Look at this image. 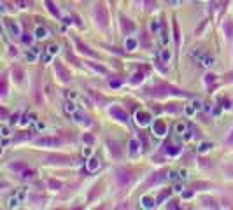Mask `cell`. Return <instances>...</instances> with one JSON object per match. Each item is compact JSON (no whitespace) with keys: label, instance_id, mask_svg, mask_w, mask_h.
<instances>
[{"label":"cell","instance_id":"32","mask_svg":"<svg viewBox=\"0 0 233 210\" xmlns=\"http://www.w3.org/2000/svg\"><path fill=\"white\" fill-rule=\"evenodd\" d=\"M90 67H91L93 70L100 72V74H107V68H105V67H102V65H95V63H90Z\"/></svg>","mask_w":233,"mask_h":210},{"label":"cell","instance_id":"47","mask_svg":"<svg viewBox=\"0 0 233 210\" xmlns=\"http://www.w3.org/2000/svg\"><path fill=\"white\" fill-rule=\"evenodd\" d=\"M194 110H196V109H194L193 105H191V107H186V114H188V116H193Z\"/></svg>","mask_w":233,"mask_h":210},{"label":"cell","instance_id":"33","mask_svg":"<svg viewBox=\"0 0 233 210\" xmlns=\"http://www.w3.org/2000/svg\"><path fill=\"white\" fill-rule=\"evenodd\" d=\"M170 58H172V54H170V51H168V49H163V51H161V60H163L165 63H168V61H170Z\"/></svg>","mask_w":233,"mask_h":210},{"label":"cell","instance_id":"17","mask_svg":"<svg viewBox=\"0 0 233 210\" xmlns=\"http://www.w3.org/2000/svg\"><path fill=\"white\" fill-rule=\"evenodd\" d=\"M172 26H174V40H175V46L179 47L181 46V32H179V23L174 19V23H172Z\"/></svg>","mask_w":233,"mask_h":210},{"label":"cell","instance_id":"16","mask_svg":"<svg viewBox=\"0 0 233 210\" xmlns=\"http://www.w3.org/2000/svg\"><path fill=\"white\" fill-rule=\"evenodd\" d=\"M46 2V5H47V11L55 16V18H60V11H58V7L53 4V0H44Z\"/></svg>","mask_w":233,"mask_h":210},{"label":"cell","instance_id":"49","mask_svg":"<svg viewBox=\"0 0 233 210\" xmlns=\"http://www.w3.org/2000/svg\"><path fill=\"white\" fill-rule=\"evenodd\" d=\"M158 28H159L158 21H153V23H151V30H153V32H158Z\"/></svg>","mask_w":233,"mask_h":210},{"label":"cell","instance_id":"44","mask_svg":"<svg viewBox=\"0 0 233 210\" xmlns=\"http://www.w3.org/2000/svg\"><path fill=\"white\" fill-rule=\"evenodd\" d=\"M23 42H25V44H32V42H33V39H32V35L25 33V35H23Z\"/></svg>","mask_w":233,"mask_h":210},{"label":"cell","instance_id":"58","mask_svg":"<svg viewBox=\"0 0 233 210\" xmlns=\"http://www.w3.org/2000/svg\"><path fill=\"white\" fill-rule=\"evenodd\" d=\"M90 154H91V147H86L84 149V156H90Z\"/></svg>","mask_w":233,"mask_h":210},{"label":"cell","instance_id":"48","mask_svg":"<svg viewBox=\"0 0 233 210\" xmlns=\"http://www.w3.org/2000/svg\"><path fill=\"white\" fill-rule=\"evenodd\" d=\"M119 84H121V82H119V81H116V79H114V81H112V79L109 81V86H112V88H117Z\"/></svg>","mask_w":233,"mask_h":210},{"label":"cell","instance_id":"56","mask_svg":"<svg viewBox=\"0 0 233 210\" xmlns=\"http://www.w3.org/2000/svg\"><path fill=\"white\" fill-rule=\"evenodd\" d=\"M191 105H193L194 109H196V110H198V109H200V102H198V100H196V102H193V103H191Z\"/></svg>","mask_w":233,"mask_h":210},{"label":"cell","instance_id":"1","mask_svg":"<svg viewBox=\"0 0 233 210\" xmlns=\"http://www.w3.org/2000/svg\"><path fill=\"white\" fill-rule=\"evenodd\" d=\"M95 21H97V25L100 28H105L107 26V23H109V14H107V9L102 5V4H98L97 7H95Z\"/></svg>","mask_w":233,"mask_h":210},{"label":"cell","instance_id":"4","mask_svg":"<svg viewBox=\"0 0 233 210\" xmlns=\"http://www.w3.org/2000/svg\"><path fill=\"white\" fill-rule=\"evenodd\" d=\"M153 133L156 137H163V135L167 133V124H165L163 119H154V123H153Z\"/></svg>","mask_w":233,"mask_h":210},{"label":"cell","instance_id":"39","mask_svg":"<svg viewBox=\"0 0 233 210\" xmlns=\"http://www.w3.org/2000/svg\"><path fill=\"white\" fill-rule=\"evenodd\" d=\"M137 145H138V142H137V138H133V140H130V151H132V153H135L137 149H138Z\"/></svg>","mask_w":233,"mask_h":210},{"label":"cell","instance_id":"19","mask_svg":"<svg viewBox=\"0 0 233 210\" xmlns=\"http://www.w3.org/2000/svg\"><path fill=\"white\" fill-rule=\"evenodd\" d=\"M63 109H65V112H67V114H76V112H77L76 103H74V102H70V100H68V102H65Z\"/></svg>","mask_w":233,"mask_h":210},{"label":"cell","instance_id":"18","mask_svg":"<svg viewBox=\"0 0 233 210\" xmlns=\"http://www.w3.org/2000/svg\"><path fill=\"white\" fill-rule=\"evenodd\" d=\"M35 37L42 40V39H47L49 37V32H47V28H44V26H37V30H35Z\"/></svg>","mask_w":233,"mask_h":210},{"label":"cell","instance_id":"25","mask_svg":"<svg viewBox=\"0 0 233 210\" xmlns=\"http://www.w3.org/2000/svg\"><path fill=\"white\" fill-rule=\"evenodd\" d=\"M14 5L20 9H28L32 5V0H14Z\"/></svg>","mask_w":233,"mask_h":210},{"label":"cell","instance_id":"29","mask_svg":"<svg viewBox=\"0 0 233 210\" xmlns=\"http://www.w3.org/2000/svg\"><path fill=\"white\" fill-rule=\"evenodd\" d=\"M74 117H76V121H77V123H82V124H90L88 117H86V116H82V114H79V112H76V114H74Z\"/></svg>","mask_w":233,"mask_h":210},{"label":"cell","instance_id":"51","mask_svg":"<svg viewBox=\"0 0 233 210\" xmlns=\"http://www.w3.org/2000/svg\"><path fill=\"white\" fill-rule=\"evenodd\" d=\"M67 96H68L70 100H76V98H77V93H74V91L70 93V91H68V93H67Z\"/></svg>","mask_w":233,"mask_h":210},{"label":"cell","instance_id":"6","mask_svg":"<svg viewBox=\"0 0 233 210\" xmlns=\"http://www.w3.org/2000/svg\"><path fill=\"white\" fill-rule=\"evenodd\" d=\"M55 70H56L58 77L63 81V82H68V81H70V72H68V70H67L61 63H58V61L55 63Z\"/></svg>","mask_w":233,"mask_h":210},{"label":"cell","instance_id":"46","mask_svg":"<svg viewBox=\"0 0 233 210\" xmlns=\"http://www.w3.org/2000/svg\"><path fill=\"white\" fill-rule=\"evenodd\" d=\"M84 142L91 145V144H93V137H91V135H84Z\"/></svg>","mask_w":233,"mask_h":210},{"label":"cell","instance_id":"2","mask_svg":"<svg viewBox=\"0 0 233 210\" xmlns=\"http://www.w3.org/2000/svg\"><path fill=\"white\" fill-rule=\"evenodd\" d=\"M181 144L179 142H175L172 138H168V140H165V144H163V153H167L168 156H175V154L181 153Z\"/></svg>","mask_w":233,"mask_h":210},{"label":"cell","instance_id":"36","mask_svg":"<svg viewBox=\"0 0 233 210\" xmlns=\"http://www.w3.org/2000/svg\"><path fill=\"white\" fill-rule=\"evenodd\" d=\"M142 81H144V74H142V72H137L135 76H133V79H132V82H133V84H137V82H142Z\"/></svg>","mask_w":233,"mask_h":210},{"label":"cell","instance_id":"26","mask_svg":"<svg viewBox=\"0 0 233 210\" xmlns=\"http://www.w3.org/2000/svg\"><path fill=\"white\" fill-rule=\"evenodd\" d=\"M33 121H35V116L33 114H26V116H23V121H20V124L21 126H26V124H28V123H33Z\"/></svg>","mask_w":233,"mask_h":210},{"label":"cell","instance_id":"13","mask_svg":"<svg viewBox=\"0 0 233 210\" xmlns=\"http://www.w3.org/2000/svg\"><path fill=\"white\" fill-rule=\"evenodd\" d=\"M98 166H100V159L98 158H90L88 163H86L88 172H95V170H98Z\"/></svg>","mask_w":233,"mask_h":210},{"label":"cell","instance_id":"59","mask_svg":"<svg viewBox=\"0 0 233 210\" xmlns=\"http://www.w3.org/2000/svg\"><path fill=\"white\" fill-rule=\"evenodd\" d=\"M226 142H228V144H230V145H232V144H233V132H232V135H230V137H228V140H226Z\"/></svg>","mask_w":233,"mask_h":210},{"label":"cell","instance_id":"41","mask_svg":"<svg viewBox=\"0 0 233 210\" xmlns=\"http://www.w3.org/2000/svg\"><path fill=\"white\" fill-rule=\"evenodd\" d=\"M202 201H203V205H205V207H212V209H216V205H214V200H209V198H203Z\"/></svg>","mask_w":233,"mask_h":210},{"label":"cell","instance_id":"24","mask_svg":"<svg viewBox=\"0 0 233 210\" xmlns=\"http://www.w3.org/2000/svg\"><path fill=\"white\" fill-rule=\"evenodd\" d=\"M214 145L210 144V142H202L200 145H198V153L200 154H203V153H207V151H210Z\"/></svg>","mask_w":233,"mask_h":210},{"label":"cell","instance_id":"52","mask_svg":"<svg viewBox=\"0 0 233 210\" xmlns=\"http://www.w3.org/2000/svg\"><path fill=\"white\" fill-rule=\"evenodd\" d=\"M224 172L228 173V175H232V177H233V166H226V168H224Z\"/></svg>","mask_w":233,"mask_h":210},{"label":"cell","instance_id":"8","mask_svg":"<svg viewBox=\"0 0 233 210\" xmlns=\"http://www.w3.org/2000/svg\"><path fill=\"white\" fill-rule=\"evenodd\" d=\"M135 119H137V124H138V126H147V124L151 123V116H149V112H146V110L137 112Z\"/></svg>","mask_w":233,"mask_h":210},{"label":"cell","instance_id":"35","mask_svg":"<svg viewBox=\"0 0 233 210\" xmlns=\"http://www.w3.org/2000/svg\"><path fill=\"white\" fill-rule=\"evenodd\" d=\"M170 189H165V191L161 193V194H159V196H158V200H156V203H161V201H163V200H165V198H167V196H170Z\"/></svg>","mask_w":233,"mask_h":210},{"label":"cell","instance_id":"3","mask_svg":"<svg viewBox=\"0 0 233 210\" xmlns=\"http://www.w3.org/2000/svg\"><path fill=\"white\" fill-rule=\"evenodd\" d=\"M116 180L119 186H126V184H130L132 182V172L130 170H126V168H119L116 172Z\"/></svg>","mask_w":233,"mask_h":210},{"label":"cell","instance_id":"12","mask_svg":"<svg viewBox=\"0 0 233 210\" xmlns=\"http://www.w3.org/2000/svg\"><path fill=\"white\" fill-rule=\"evenodd\" d=\"M107 145H109V151H111V154L114 156V158H119L121 156V147H119V144L117 142H107Z\"/></svg>","mask_w":233,"mask_h":210},{"label":"cell","instance_id":"55","mask_svg":"<svg viewBox=\"0 0 233 210\" xmlns=\"http://www.w3.org/2000/svg\"><path fill=\"white\" fill-rule=\"evenodd\" d=\"M44 128H46V124H44V123H37V130H44Z\"/></svg>","mask_w":233,"mask_h":210},{"label":"cell","instance_id":"27","mask_svg":"<svg viewBox=\"0 0 233 210\" xmlns=\"http://www.w3.org/2000/svg\"><path fill=\"white\" fill-rule=\"evenodd\" d=\"M175 132H177V133H186V132H188V124H186V123H177V124H175Z\"/></svg>","mask_w":233,"mask_h":210},{"label":"cell","instance_id":"40","mask_svg":"<svg viewBox=\"0 0 233 210\" xmlns=\"http://www.w3.org/2000/svg\"><path fill=\"white\" fill-rule=\"evenodd\" d=\"M0 93H2V96H5V93H7V79L5 77L2 79V91Z\"/></svg>","mask_w":233,"mask_h":210},{"label":"cell","instance_id":"21","mask_svg":"<svg viewBox=\"0 0 233 210\" xmlns=\"http://www.w3.org/2000/svg\"><path fill=\"white\" fill-rule=\"evenodd\" d=\"M47 186H49L53 191H60V189L63 187V184H61L60 180H55V179H49V180H47Z\"/></svg>","mask_w":233,"mask_h":210},{"label":"cell","instance_id":"31","mask_svg":"<svg viewBox=\"0 0 233 210\" xmlns=\"http://www.w3.org/2000/svg\"><path fill=\"white\" fill-rule=\"evenodd\" d=\"M9 168H11V170H18V172L26 170V166H25L23 163H12V165H9Z\"/></svg>","mask_w":233,"mask_h":210},{"label":"cell","instance_id":"38","mask_svg":"<svg viewBox=\"0 0 233 210\" xmlns=\"http://www.w3.org/2000/svg\"><path fill=\"white\" fill-rule=\"evenodd\" d=\"M21 177H23V179H32V177H33V172H32L30 168H26V170L21 172Z\"/></svg>","mask_w":233,"mask_h":210},{"label":"cell","instance_id":"57","mask_svg":"<svg viewBox=\"0 0 233 210\" xmlns=\"http://www.w3.org/2000/svg\"><path fill=\"white\" fill-rule=\"evenodd\" d=\"M182 196H184V198H191V196H193V193H191V191H186Z\"/></svg>","mask_w":233,"mask_h":210},{"label":"cell","instance_id":"60","mask_svg":"<svg viewBox=\"0 0 233 210\" xmlns=\"http://www.w3.org/2000/svg\"><path fill=\"white\" fill-rule=\"evenodd\" d=\"M2 117H4V119L7 117V110H5V109H2Z\"/></svg>","mask_w":233,"mask_h":210},{"label":"cell","instance_id":"34","mask_svg":"<svg viewBox=\"0 0 233 210\" xmlns=\"http://www.w3.org/2000/svg\"><path fill=\"white\" fill-rule=\"evenodd\" d=\"M135 47H137V40H133V39H128V40H126V49H128V51H133Z\"/></svg>","mask_w":233,"mask_h":210},{"label":"cell","instance_id":"37","mask_svg":"<svg viewBox=\"0 0 233 210\" xmlns=\"http://www.w3.org/2000/svg\"><path fill=\"white\" fill-rule=\"evenodd\" d=\"M18 203H20V196L9 198V207H11V209H12V207H18Z\"/></svg>","mask_w":233,"mask_h":210},{"label":"cell","instance_id":"23","mask_svg":"<svg viewBox=\"0 0 233 210\" xmlns=\"http://www.w3.org/2000/svg\"><path fill=\"white\" fill-rule=\"evenodd\" d=\"M12 76H14V79H16L18 82H21V81H23V77H25V74H23V70H21L20 67L16 65V67L12 68Z\"/></svg>","mask_w":233,"mask_h":210},{"label":"cell","instance_id":"50","mask_svg":"<svg viewBox=\"0 0 233 210\" xmlns=\"http://www.w3.org/2000/svg\"><path fill=\"white\" fill-rule=\"evenodd\" d=\"M179 177H181V179H188V172H186V170H181V172H179Z\"/></svg>","mask_w":233,"mask_h":210},{"label":"cell","instance_id":"9","mask_svg":"<svg viewBox=\"0 0 233 210\" xmlns=\"http://www.w3.org/2000/svg\"><path fill=\"white\" fill-rule=\"evenodd\" d=\"M4 25H5V28L9 30V33H11V35H20V26H18V23H16V21H12V19H5V21H4Z\"/></svg>","mask_w":233,"mask_h":210},{"label":"cell","instance_id":"5","mask_svg":"<svg viewBox=\"0 0 233 210\" xmlns=\"http://www.w3.org/2000/svg\"><path fill=\"white\" fill-rule=\"evenodd\" d=\"M109 114L112 116L114 119L121 121V123H126V121H128V114H126V110H123L121 107H112V109L109 110Z\"/></svg>","mask_w":233,"mask_h":210},{"label":"cell","instance_id":"54","mask_svg":"<svg viewBox=\"0 0 233 210\" xmlns=\"http://www.w3.org/2000/svg\"><path fill=\"white\" fill-rule=\"evenodd\" d=\"M191 138H193L191 132H186V135H184V140H191Z\"/></svg>","mask_w":233,"mask_h":210},{"label":"cell","instance_id":"15","mask_svg":"<svg viewBox=\"0 0 233 210\" xmlns=\"http://www.w3.org/2000/svg\"><path fill=\"white\" fill-rule=\"evenodd\" d=\"M76 44H77V47H79V51H81V53H84V54H88V56H97V54H95V53H93V51H91L86 44H82L79 39H76Z\"/></svg>","mask_w":233,"mask_h":210},{"label":"cell","instance_id":"53","mask_svg":"<svg viewBox=\"0 0 233 210\" xmlns=\"http://www.w3.org/2000/svg\"><path fill=\"white\" fill-rule=\"evenodd\" d=\"M174 191L175 193H181V191H182V186H181V184H175V186H174Z\"/></svg>","mask_w":233,"mask_h":210},{"label":"cell","instance_id":"28","mask_svg":"<svg viewBox=\"0 0 233 210\" xmlns=\"http://www.w3.org/2000/svg\"><path fill=\"white\" fill-rule=\"evenodd\" d=\"M200 61H202L203 67H212V65H214V58L212 56H203Z\"/></svg>","mask_w":233,"mask_h":210},{"label":"cell","instance_id":"20","mask_svg":"<svg viewBox=\"0 0 233 210\" xmlns=\"http://www.w3.org/2000/svg\"><path fill=\"white\" fill-rule=\"evenodd\" d=\"M224 35L228 39H233V21H224Z\"/></svg>","mask_w":233,"mask_h":210},{"label":"cell","instance_id":"45","mask_svg":"<svg viewBox=\"0 0 233 210\" xmlns=\"http://www.w3.org/2000/svg\"><path fill=\"white\" fill-rule=\"evenodd\" d=\"M9 135H11V130H9L7 126H2V137H4V138H7Z\"/></svg>","mask_w":233,"mask_h":210},{"label":"cell","instance_id":"42","mask_svg":"<svg viewBox=\"0 0 233 210\" xmlns=\"http://www.w3.org/2000/svg\"><path fill=\"white\" fill-rule=\"evenodd\" d=\"M47 159H51V161H60V159H67V161H68V158H67V156H49Z\"/></svg>","mask_w":233,"mask_h":210},{"label":"cell","instance_id":"22","mask_svg":"<svg viewBox=\"0 0 233 210\" xmlns=\"http://www.w3.org/2000/svg\"><path fill=\"white\" fill-rule=\"evenodd\" d=\"M140 201H142V205H144L146 209H153V207L156 205L154 200H153L151 196H142V200H140Z\"/></svg>","mask_w":233,"mask_h":210},{"label":"cell","instance_id":"43","mask_svg":"<svg viewBox=\"0 0 233 210\" xmlns=\"http://www.w3.org/2000/svg\"><path fill=\"white\" fill-rule=\"evenodd\" d=\"M214 81H216V76H214V74H207V76H205V82H207V84H210Z\"/></svg>","mask_w":233,"mask_h":210},{"label":"cell","instance_id":"10","mask_svg":"<svg viewBox=\"0 0 233 210\" xmlns=\"http://www.w3.org/2000/svg\"><path fill=\"white\" fill-rule=\"evenodd\" d=\"M37 144L39 145H53V147H56V145H60V138H56V137H44V138L37 140Z\"/></svg>","mask_w":233,"mask_h":210},{"label":"cell","instance_id":"11","mask_svg":"<svg viewBox=\"0 0 233 210\" xmlns=\"http://www.w3.org/2000/svg\"><path fill=\"white\" fill-rule=\"evenodd\" d=\"M165 179V175H163V172H156L153 173L149 179H147V182H146V187H149V186H153V184H158V182H161Z\"/></svg>","mask_w":233,"mask_h":210},{"label":"cell","instance_id":"30","mask_svg":"<svg viewBox=\"0 0 233 210\" xmlns=\"http://www.w3.org/2000/svg\"><path fill=\"white\" fill-rule=\"evenodd\" d=\"M144 5H146L147 11H153V9H156L158 2H156V0H144Z\"/></svg>","mask_w":233,"mask_h":210},{"label":"cell","instance_id":"7","mask_svg":"<svg viewBox=\"0 0 233 210\" xmlns=\"http://www.w3.org/2000/svg\"><path fill=\"white\" fill-rule=\"evenodd\" d=\"M121 30H123L126 35H130V33L135 32V25L132 23V19H128L126 16H121Z\"/></svg>","mask_w":233,"mask_h":210},{"label":"cell","instance_id":"14","mask_svg":"<svg viewBox=\"0 0 233 210\" xmlns=\"http://www.w3.org/2000/svg\"><path fill=\"white\" fill-rule=\"evenodd\" d=\"M55 54H58V46H56V44H51V46L46 49L44 61H49V60H51V56H55Z\"/></svg>","mask_w":233,"mask_h":210}]
</instances>
